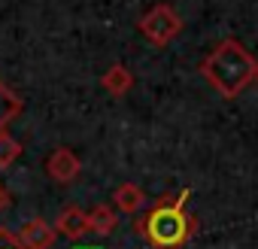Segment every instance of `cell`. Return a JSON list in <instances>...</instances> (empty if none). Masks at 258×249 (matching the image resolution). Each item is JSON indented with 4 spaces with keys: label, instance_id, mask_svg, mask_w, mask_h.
Here are the masks:
<instances>
[{
    "label": "cell",
    "instance_id": "3957f363",
    "mask_svg": "<svg viewBox=\"0 0 258 249\" xmlns=\"http://www.w3.org/2000/svg\"><path fill=\"white\" fill-rule=\"evenodd\" d=\"M137 28L152 46H167V43H173L182 34V16L170 4H155L149 13H143Z\"/></svg>",
    "mask_w": 258,
    "mask_h": 249
},
{
    "label": "cell",
    "instance_id": "7c38bea8",
    "mask_svg": "<svg viewBox=\"0 0 258 249\" xmlns=\"http://www.w3.org/2000/svg\"><path fill=\"white\" fill-rule=\"evenodd\" d=\"M0 249H22L19 237H16L10 228H0Z\"/></svg>",
    "mask_w": 258,
    "mask_h": 249
},
{
    "label": "cell",
    "instance_id": "ba28073f",
    "mask_svg": "<svg viewBox=\"0 0 258 249\" xmlns=\"http://www.w3.org/2000/svg\"><path fill=\"white\" fill-rule=\"evenodd\" d=\"M112 204H115V210L134 216V213L143 210V204H146V192H143L137 182H121V185L115 189V195H112Z\"/></svg>",
    "mask_w": 258,
    "mask_h": 249
},
{
    "label": "cell",
    "instance_id": "6da1fadb",
    "mask_svg": "<svg viewBox=\"0 0 258 249\" xmlns=\"http://www.w3.org/2000/svg\"><path fill=\"white\" fill-rule=\"evenodd\" d=\"M255 70L258 61L252 58V52L237 43V40H222L204 61H201V73L204 79L213 85V91H219L222 97H237L243 94L252 82H255Z\"/></svg>",
    "mask_w": 258,
    "mask_h": 249
},
{
    "label": "cell",
    "instance_id": "277c9868",
    "mask_svg": "<svg viewBox=\"0 0 258 249\" xmlns=\"http://www.w3.org/2000/svg\"><path fill=\"white\" fill-rule=\"evenodd\" d=\"M79 170H82V161H79V155H76L73 149H67V146L52 149L49 158H46V173H49L55 182H73V179L79 176Z\"/></svg>",
    "mask_w": 258,
    "mask_h": 249
},
{
    "label": "cell",
    "instance_id": "30bf717a",
    "mask_svg": "<svg viewBox=\"0 0 258 249\" xmlns=\"http://www.w3.org/2000/svg\"><path fill=\"white\" fill-rule=\"evenodd\" d=\"M85 219H88V231H94L97 237L112 234L115 225H118V213H112V207H106V204L91 207V210L85 213Z\"/></svg>",
    "mask_w": 258,
    "mask_h": 249
},
{
    "label": "cell",
    "instance_id": "5bb4252c",
    "mask_svg": "<svg viewBox=\"0 0 258 249\" xmlns=\"http://www.w3.org/2000/svg\"><path fill=\"white\" fill-rule=\"evenodd\" d=\"M255 82H258V70H255Z\"/></svg>",
    "mask_w": 258,
    "mask_h": 249
},
{
    "label": "cell",
    "instance_id": "52a82bcc",
    "mask_svg": "<svg viewBox=\"0 0 258 249\" xmlns=\"http://www.w3.org/2000/svg\"><path fill=\"white\" fill-rule=\"evenodd\" d=\"M100 85H103V91H109L112 97H124L127 91L134 88V73L127 70L124 64H112V67L100 76Z\"/></svg>",
    "mask_w": 258,
    "mask_h": 249
},
{
    "label": "cell",
    "instance_id": "5b68a950",
    "mask_svg": "<svg viewBox=\"0 0 258 249\" xmlns=\"http://www.w3.org/2000/svg\"><path fill=\"white\" fill-rule=\"evenodd\" d=\"M22 249H52V243L58 240L55 228L46 219H28L19 231H16Z\"/></svg>",
    "mask_w": 258,
    "mask_h": 249
},
{
    "label": "cell",
    "instance_id": "4fadbf2b",
    "mask_svg": "<svg viewBox=\"0 0 258 249\" xmlns=\"http://www.w3.org/2000/svg\"><path fill=\"white\" fill-rule=\"evenodd\" d=\"M10 204H13V198H10V192H7V185H4V182H0V213H4V210H7Z\"/></svg>",
    "mask_w": 258,
    "mask_h": 249
},
{
    "label": "cell",
    "instance_id": "8fae6325",
    "mask_svg": "<svg viewBox=\"0 0 258 249\" xmlns=\"http://www.w3.org/2000/svg\"><path fill=\"white\" fill-rule=\"evenodd\" d=\"M22 152H25L22 140H16L10 131H0V170H7L13 161H19Z\"/></svg>",
    "mask_w": 258,
    "mask_h": 249
},
{
    "label": "cell",
    "instance_id": "9c48e42d",
    "mask_svg": "<svg viewBox=\"0 0 258 249\" xmlns=\"http://www.w3.org/2000/svg\"><path fill=\"white\" fill-rule=\"evenodd\" d=\"M22 109H25V100L0 79V131H7V125L16 121L22 115Z\"/></svg>",
    "mask_w": 258,
    "mask_h": 249
},
{
    "label": "cell",
    "instance_id": "7a4b0ae2",
    "mask_svg": "<svg viewBox=\"0 0 258 249\" xmlns=\"http://www.w3.org/2000/svg\"><path fill=\"white\" fill-rule=\"evenodd\" d=\"M188 189H182L176 198H161L149 213H143L134 225L137 234L152 246V249H182L188 237L195 234V219L185 213Z\"/></svg>",
    "mask_w": 258,
    "mask_h": 249
},
{
    "label": "cell",
    "instance_id": "8992f818",
    "mask_svg": "<svg viewBox=\"0 0 258 249\" xmlns=\"http://www.w3.org/2000/svg\"><path fill=\"white\" fill-rule=\"evenodd\" d=\"M55 234H64V237H70V240H76V237H82L85 231H88V219H85V210L82 207H76V204H67L61 213H58V219H55Z\"/></svg>",
    "mask_w": 258,
    "mask_h": 249
}]
</instances>
